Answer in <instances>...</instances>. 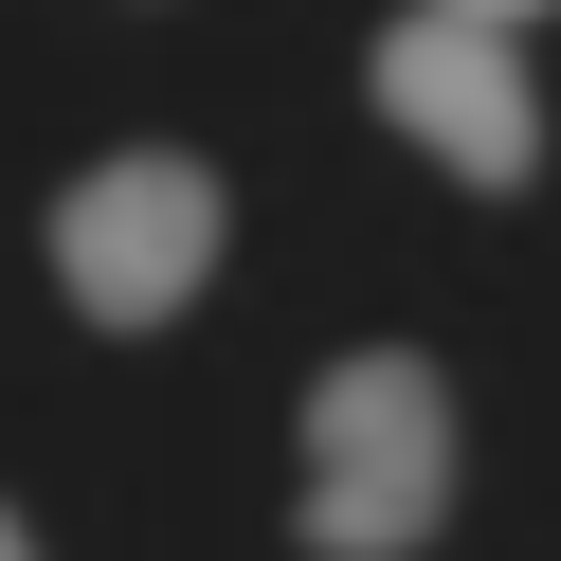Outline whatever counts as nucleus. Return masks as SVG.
<instances>
[{
  "label": "nucleus",
  "mask_w": 561,
  "mask_h": 561,
  "mask_svg": "<svg viewBox=\"0 0 561 561\" xmlns=\"http://www.w3.org/2000/svg\"><path fill=\"white\" fill-rule=\"evenodd\" d=\"M453 525V380L416 344H344L308 380V489H290V543L308 561H416Z\"/></svg>",
  "instance_id": "obj_1"
},
{
  "label": "nucleus",
  "mask_w": 561,
  "mask_h": 561,
  "mask_svg": "<svg viewBox=\"0 0 561 561\" xmlns=\"http://www.w3.org/2000/svg\"><path fill=\"white\" fill-rule=\"evenodd\" d=\"M218 236H236V199H218L199 146H110L55 199V290H73L91 327H182V308L218 290Z\"/></svg>",
  "instance_id": "obj_2"
},
{
  "label": "nucleus",
  "mask_w": 561,
  "mask_h": 561,
  "mask_svg": "<svg viewBox=\"0 0 561 561\" xmlns=\"http://www.w3.org/2000/svg\"><path fill=\"white\" fill-rule=\"evenodd\" d=\"M363 91H380V127H399L416 163H453L471 199L543 182V91H525V37H507V19H453V0H416V19H380Z\"/></svg>",
  "instance_id": "obj_3"
},
{
  "label": "nucleus",
  "mask_w": 561,
  "mask_h": 561,
  "mask_svg": "<svg viewBox=\"0 0 561 561\" xmlns=\"http://www.w3.org/2000/svg\"><path fill=\"white\" fill-rule=\"evenodd\" d=\"M453 19H507V37H525V19H543V0H453Z\"/></svg>",
  "instance_id": "obj_4"
},
{
  "label": "nucleus",
  "mask_w": 561,
  "mask_h": 561,
  "mask_svg": "<svg viewBox=\"0 0 561 561\" xmlns=\"http://www.w3.org/2000/svg\"><path fill=\"white\" fill-rule=\"evenodd\" d=\"M0 561H37V525H19V507H0Z\"/></svg>",
  "instance_id": "obj_5"
}]
</instances>
